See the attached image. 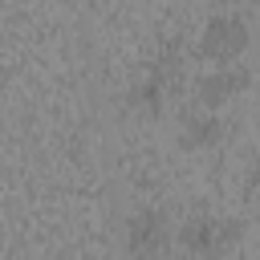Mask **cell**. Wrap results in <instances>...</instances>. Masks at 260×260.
<instances>
[{
	"label": "cell",
	"mask_w": 260,
	"mask_h": 260,
	"mask_svg": "<svg viewBox=\"0 0 260 260\" xmlns=\"http://www.w3.org/2000/svg\"><path fill=\"white\" fill-rule=\"evenodd\" d=\"M175 65H179V45H167L158 57H150L142 65V73L134 77L130 93H126V106L142 118H158L162 106H167V93H171V77H175Z\"/></svg>",
	"instance_id": "cell-1"
},
{
	"label": "cell",
	"mask_w": 260,
	"mask_h": 260,
	"mask_svg": "<svg viewBox=\"0 0 260 260\" xmlns=\"http://www.w3.org/2000/svg\"><path fill=\"white\" fill-rule=\"evenodd\" d=\"M244 49H248V24H244L240 12H215V16L203 20V28H199V53L211 65L240 61Z\"/></svg>",
	"instance_id": "cell-2"
},
{
	"label": "cell",
	"mask_w": 260,
	"mask_h": 260,
	"mask_svg": "<svg viewBox=\"0 0 260 260\" xmlns=\"http://www.w3.org/2000/svg\"><path fill=\"white\" fill-rule=\"evenodd\" d=\"M236 223L232 219H219V215H191L183 228H179V248L195 260H207V256H219V252H232L236 244Z\"/></svg>",
	"instance_id": "cell-3"
},
{
	"label": "cell",
	"mask_w": 260,
	"mask_h": 260,
	"mask_svg": "<svg viewBox=\"0 0 260 260\" xmlns=\"http://www.w3.org/2000/svg\"><path fill=\"white\" fill-rule=\"evenodd\" d=\"M167 215L158 207H138L130 211L126 219V232H122V244H126V256L130 260H158L167 252Z\"/></svg>",
	"instance_id": "cell-4"
},
{
	"label": "cell",
	"mask_w": 260,
	"mask_h": 260,
	"mask_svg": "<svg viewBox=\"0 0 260 260\" xmlns=\"http://www.w3.org/2000/svg\"><path fill=\"white\" fill-rule=\"evenodd\" d=\"M248 85H252V73H248L240 61H228V65H207V69L195 77V102H199V106L219 110V106L236 102Z\"/></svg>",
	"instance_id": "cell-5"
},
{
	"label": "cell",
	"mask_w": 260,
	"mask_h": 260,
	"mask_svg": "<svg viewBox=\"0 0 260 260\" xmlns=\"http://www.w3.org/2000/svg\"><path fill=\"white\" fill-rule=\"evenodd\" d=\"M223 134H228V126H223L219 110H211V106H195V110L183 114V122H179V146H183V150H195V154L219 146Z\"/></svg>",
	"instance_id": "cell-6"
},
{
	"label": "cell",
	"mask_w": 260,
	"mask_h": 260,
	"mask_svg": "<svg viewBox=\"0 0 260 260\" xmlns=\"http://www.w3.org/2000/svg\"><path fill=\"white\" fill-rule=\"evenodd\" d=\"M248 191L260 199V158H256V162H252V171H248Z\"/></svg>",
	"instance_id": "cell-7"
},
{
	"label": "cell",
	"mask_w": 260,
	"mask_h": 260,
	"mask_svg": "<svg viewBox=\"0 0 260 260\" xmlns=\"http://www.w3.org/2000/svg\"><path fill=\"white\" fill-rule=\"evenodd\" d=\"M207 260H236L232 252H219V256H207Z\"/></svg>",
	"instance_id": "cell-8"
}]
</instances>
